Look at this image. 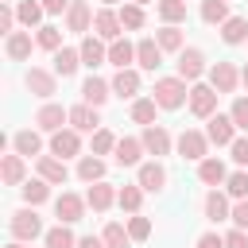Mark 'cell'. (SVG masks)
I'll return each instance as SVG.
<instances>
[{
  "label": "cell",
  "mask_w": 248,
  "mask_h": 248,
  "mask_svg": "<svg viewBox=\"0 0 248 248\" xmlns=\"http://www.w3.org/2000/svg\"><path fill=\"white\" fill-rule=\"evenodd\" d=\"M151 97H155L159 108H182V105L190 101V89H186L182 78H159L155 89H151Z\"/></svg>",
  "instance_id": "obj_1"
},
{
  "label": "cell",
  "mask_w": 248,
  "mask_h": 248,
  "mask_svg": "<svg viewBox=\"0 0 248 248\" xmlns=\"http://www.w3.org/2000/svg\"><path fill=\"white\" fill-rule=\"evenodd\" d=\"M8 229H12V236L16 240H35V236H46L43 232V217L35 213V205H23V209H16L12 217H8Z\"/></svg>",
  "instance_id": "obj_2"
},
{
  "label": "cell",
  "mask_w": 248,
  "mask_h": 248,
  "mask_svg": "<svg viewBox=\"0 0 248 248\" xmlns=\"http://www.w3.org/2000/svg\"><path fill=\"white\" fill-rule=\"evenodd\" d=\"M174 147H178V155H182V159H194V163L209 159V136H205V132H198V128H186V132L174 140Z\"/></svg>",
  "instance_id": "obj_3"
},
{
  "label": "cell",
  "mask_w": 248,
  "mask_h": 248,
  "mask_svg": "<svg viewBox=\"0 0 248 248\" xmlns=\"http://www.w3.org/2000/svg\"><path fill=\"white\" fill-rule=\"evenodd\" d=\"M23 85H27L35 97L50 101V97L58 93V74H54V70H43V66H31V70L23 74Z\"/></svg>",
  "instance_id": "obj_4"
},
{
  "label": "cell",
  "mask_w": 248,
  "mask_h": 248,
  "mask_svg": "<svg viewBox=\"0 0 248 248\" xmlns=\"http://www.w3.org/2000/svg\"><path fill=\"white\" fill-rule=\"evenodd\" d=\"M85 205H89V202H85L81 194H70V190L58 194V198H54V217H58V225H74V221H81V217H85Z\"/></svg>",
  "instance_id": "obj_5"
},
{
  "label": "cell",
  "mask_w": 248,
  "mask_h": 248,
  "mask_svg": "<svg viewBox=\"0 0 248 248\" xmlns=\"http://www.w3.org/2000/svg\"><path fill=\"white\" fill-rule=\"evenodd\" d=\"M217 97H221V93H217L213 85H198V81H194V85H190V112L202 116V120H209V116L217 112Z\"/></svg>",
  "instance_id": "obj_6"
},
{
  "label": "cell",
  "mask_w": 248,
  "mask_h": 248,
  "mask_svg": "<svg viewBox=\"0 0 248 248\" xmlns=\"http://www.w3.org/2000/svg\"><path fill=\"white\" fill-rule=\"evenodd\" d=\"M120 31H124L120 12H112V8H97V16H93V35H97V39H105V43H116V39H120Z\"/></svg>",
  "instance_id": "obj_7"
},
{
  "label": "cell",
  "mask_w": 248,
  "mask_h": 248,
  "mask_svg": "<svg viewBox=\"0 0 248 248\" xmlns=\"http://www.w3.org/2000/svg\"><path fill=\"white\" fill-rule=\"evenodd\" d=\"M174 66H178V78L194 85V81L205 74V54H202L198 46H186V50H178V62H174Z\"/></svg>",
  "instance_id": "obj_8"
},
{
  "label": "cell",
  "mask_w": 248,
  "mask_h": 248,
  "mask_svg": "<svg viewBox=\"0 0 248 248\" xmlns=\"http://www.w3.org/2000/svg\"><path fill=\"white\" fill-rule=\"evenodd\" d=\"M93 8H89V0H74L70 4V12H66V31H74V35H89L93 31Z\"/></svg>",
  "instance_id": "obj_9"
},
{
  "label": "cell",
  "mask_w": 248,
  "mask_h": 248,
  "mask_svg": "<svg viewBox=\"0 0 248 248\" xmlns=\"http://www.w3.org/2000/svg\"><path fill=\"white\" fill-rule=\"evenodd\" d=\"M35 124H39V132H62V124H70V108H62V105H54V101H46L39 112H35Z\"/></svg>",
  "instance_id": "obj_10"
},
{
  "label": "cell",
  "mask_w": 248,
  "mask_h": 248,
  "mask_svg": "<svg viewBox=\"0 0 248 248\" xmlns=\"http://www.w3.org/2000/svg\"><path fill=\"white\" fill-rule=\"evenodd\" d=\"M205 136H209V143H217V147H232V140H236V124H232V116L213 112L209 124H205Z\"/></svg>",
  "instance_id": "obj_11"
},
{
  "label": "cell",
  "mask_w": 248,
  "mask_h": 248,
  "mask_svg": "<svg viewBox=\"0 0 248 248\" xmlns=\"http://www.w3.org/2000/svg\"><path fill=\"white\" fill-rule=\"evenodd\" d=\"M209 85H213L217 93H232V89L240 85V70H236L232 62H213V66H209Z\"/></svg>",
  "instance_id": "obj_12"
},
{
  "label": "cell",
  "mask_w": 248,
  "mask_h": 248,
  "mask_svg": "<svg viewBox=\"0 0 248 248\" xmlns=\"http://www.w3.org/2000/svg\"><path fill=\"white\" fill-rule=\"evenodd\" d=\"M108 97H112V81H105V78H97V74H89V78L81 81V105L101 108Z\"/></svg>",
  "instance_id": "obj_13"
},
{
  "label": "cell",
  "mask_w": 248,
  "mask_h": 248,
  "mask_svg": "<svg viewBox=\"0 0 248 248\" xmlns=\"http://www.w3.org/2000/svg\"><path fill=\"white\" fill-rule=\"evenodd\" d=\"M50 155H58V159H74V155H81V132H74V128L54 132V136H50Z\"/></svg>",
  "instance_id": "obj_14"
},
{
  "label": "cell",
  "mask_w": 248,
  "mask_h": 248,
  "mask_svg": "<svg viewBox=\"0 0 248 248\" xmlns=\"http://www.w3.org/2000/svg\"><path fill=\"white\" fill-rule=\"evenodd\" d=\"M140 140H143V151H147V155H155V159H159V155H170V147H174V140H170V132H167L163 124L143 128V136H140Z\"/></svg>",
  "instance_id": "obj_15"
},
{
  "label": "cell",
  "mask_w": 248,
  "mask_h": 248,
  "mask_svg": "<svg viewBox=\"0 0 248 248\" xmlns=\"http://www.w3.org/2000/svg\"><path fill=\"white\" fill-rule=\"evenodd\" d=\"M140 186H143V194H159L163 186H167V167L159 163V159H151V163H140V178H136Z\"/></svg>",
  "instance_id": "obj_16"
},
{
  "label": "cell",
  "mask_w": 248,
  "mask_h": 248,
  "mask_svg": "<svg viewBox=\"0 0 248 248\" xmlns=\"http://www.w3.org/2000/svg\"><path fill=\"white\" fill-rule=\"evenodd\" d=\"M78 50H81V66H89V70L101 66V62H108V46H105V39H97V35H85Z\"/></svg>",
  "instance_id": "obj_17"
},
{
  "label": "cell",
  "mask_w": 248,
  "mask_h": 248,
  "mask_svg": "<svg viewBox=\"0 0 248 248\" xmlns=\"http://www.w3.org/2000/svg\"><path fill=\"white\" fill-rule=\"evenodd\" d=\"M70 128L74 132H97L101 128V112L93 105H74L70 108Z\"/></svg>",
  "instance_id": "obj_18"
},
{
  "label": "cell",
  "mask_w": 248,
  "mask_h": 248,
  "mask_svg": "<svg viewBox=\"0 0 248 248\" xmlns=\"http://www.w3.org/2000/svg\"><path fill=\"white\" fill-rule=\"evenodd\" d=\"M112 155H116V163H120V167H140V155H143V140H136V136H120Z\"/></svg>",
  "instance_id": "obj_19"
},
{
  "label": "cell",
  "mask_w": 248,
  "mask_h": 248,
  "mask_svg": "<svg viewBox=\"0 0 248 248\" xmlns=\"http://www.w3.org/2000/svg\"><path fill=\"white\" fill-rule=\"evenodd\" d=\"M39 178H46L50 186H62V182L70 178L66 159H58V155H39Z\"/></svg>",
  "instance_id": "obj_20"
},
{
  "label": "cell",
  "mask_w": 248,
  "mask_h": 248,
  "mask_svg": "<svg viewBox=\"0 0 248 248\" xmlns=\"http://www.w3.org/2000/svg\"><path fill=\"white\" fill-rule=\"evenodd\" d=\"M116 194H120V190H112V182H93V186L85 190V202H89L93 213H105V209L116 202Z\"/></svg>",
  "instance_id": "obj_21"
},
{
  "label": "cell",
  "mask_w": 248,
  "mask_h": 248,
  "mask_svg": "<svg viewBox=\"0 0 248 248\" xmlns=\"http://www.w3.org/2000/svg\"><path fill=\"white\" fill-rule=\"evenodd\" d=\"M136 62H140V70H159L163 66V46L155 39H140L136 43Z\"/></svg>",
  "instance_id": "obj_22"
},
{
  "label": "cell",
  "mask_w": 248,
  "mask_h": 248,
  "mask_svg": "<svg viewBox=\"0 0 248 248\" xmlns=\"http://www.w3.org/2000/svg\"><path fill=\"white\" fill-rule=\"evenodd\" d=\"M0 178H4V186H23V178H27V163H23V155H4V163H0Z\"/></svg>",
  "instance_id": "obj_23"
},
{
  "label": "cell",
  "mask_w": 248,
  "mask_h": 248,
  "mask_svg": "<svg viewBox=\"0 0 248 248\" xmlns=\"http://www.w3.org/2000/svg\"><path fill=\"white\" fill-rule=\"evenodd\" d=\"M205 217L217 225V221H229L232 217V205H229V194H221V190H209L205 194Z\"/></svg>",
  "instance_id": "obj_24"
},
{
  "label": "cell",
  "mask_w": 248,
  "mask_h": 248,
  "mask_svg": "<svg viewBox=\"0 0 248 248\" xmlns=\"http://www.w3.org/2000/svg\"><path fill=\"white\" fill-rule=\"evenodd\" d=\"M108 62H112L116 70H132V62H136V43H128V39L108 43Z\"/></svg>",
  "instance_id": "obj_25"
},
{
  "label": "cell",
  "mask_w": 248,
  "mask_h": 248,
  "mask_svg": "<svg viewBox=\"0 0 248 248\" xmlns=\"http://www.w3.org/2000/svg\"><path fill=\"white\" fill-rule=\"evenodd\" d=\"M78 178L89 182V186L93 182H105V159L101 155H81L78 159Z\"/></svg>",
  "instance_id": "obj_26"
},
{
  "label": "cell",
  "mask_w": 248,
  "mask_h": 248,
  "mask_svg": "<svg viewBox=\"0 0 248 248\" xmlns=\"http://www.w3.org/2000/svg\"><path fill=\"white\" fill-rule=\"evenodd\" d=\"M198 178H202L205 186H221V182H229V170H225V163H221V159H213V155H209V159H202V163H198Z\"/></svg>",
  "instance_id": "obj_27"
},
{
  "label": "cell",
  "mask_w": 248,
  "mask_h": 248,
  "mask_svg": "<svg viewBox=\"0 0 248 248\" xmlns=\"http://www.w3.org/2000/svg\"><path fill=\"white\" fill-rule=\"evenodd\" d=\"M31 31H16V35H8V43H4V50H8V58L12 62H23V58H31Z\"/></svg>",
  "instance_id": "obj_28"
},
{
  "label": "cell",
  "mask_w": 248,
  "mask_h": 248,
  "mask_svg": "<svg viewBox=\"0 0 248 248\" xmlns=\"http://www.w3.org/2000/svg\"><path fill=\"white\" fill-rule=\"evenodd\" d=\"M12 147H16V155L31 159V155H39V151H43V140H39V132L23 128V132H16V136H12Z\"/></svg>",
  "instance_id": "obj_29"
},
{
  "label": "cell",
  "mask_w": 248,
  "mask_h": 248,
  "mask_svg": "<svg viewBox=\"0 0 248 248\" xmlns=\"http://www.w3.org/2000/svg\"><path fill=\"white\" fill-rule=\"evenodd\" d=\"M221 39H225L229 46L248 43V19H244V16H229V19L221 23Z\"/></svg>",
  "instance_id": "obj_30"
},
{
  "label": "cell",
  "mask_w": 248,
  "mask_h": 248,
  "mask_svg": "<svg viewBox=\"0 0 248 248\" xmlns=\"http://www.w3.org/2000/svg\"><path fill=\"white\" fill-rule=\"evenodd\" d=\"M78 66H81V50H74V46L54 50V74H58V78H70Z\"/></svg>",
  "instance_id": "obj_31"
},
{
  "label": "cell",
  "mask_w": 248,
  "mask_h": 248,
  "mask_svg": "<svg viewBox=\"0 0 248 248\" xmlns=\"http://www.w3.org/2000/svg\"><path fill=\"white\" fill-rule=\"evenodd\" d=\"M112 93H116V97H136V93H140V74H136V70H116Z\"/></svg>",
  "instance_id": "obj_32"
},
{
  "label": "cell",
  "mask_w": 248,
  "mask_h": 248,
  "mask_svg": "<svg viewBox=\"0 0 248 248\" xmlns=\"http://www.w3.org/2000/svg\"><path fill=\"white\" fill-rule=\"evenodd\" d=\"M225 19H229V4H225V0H202V23L221 27Z\"/></svg>",
  "instance_id": "obj_33"
},
{
  "label": "cell",
  "mask_w": 248,
  "mask_h": 248,
  "mask_svg": "<svg viewBox=\"0 0 248 248\" xmlns=\"http://www.w3.org/2000/svg\"><path fill=\"white\" fill-rule=\"evenodd\" d=\"M155 43L163 46V54H167V50H186V43H182V31H178L174 23L159 27V31H155Z\"/></svg>",
  "instance_id": "obj_34"
},
{
  "label": "cell",
  "mask_w": 248,
  "mask_h": 248,
  "mask_svg": "<svg viewBox=\"0 0 248 248\" xmlns=\"http://www.w3.org/2000/svg\"><path fill=\"white\" fill-rule=\"evenodd\" d=\"M155 97H140V101H132V120L136 124H143V128H151L155 124Z\"/></svg>",
  "instance_id": "obj_35"
},
{
  "label": "cell",
  "mask_w": 248,
  "mask_h": 248,
  "mask_svg": "<svg viewBox=\"0 0 248 248\" xmlns=\"http://www.w3.org/2000/svg\"><path fill=\"white\" fill-rule=\"evenodd\" d=\"M46 198H50V182H46V178L23 182V202H27V205H39V202H46Z\"/></svg>",
  "instance_id": "obj_36"
},
{
  "label": "cell",
  "mask_w": 248,
  "mask_h": 248,
  "mask_svg": "<svg viewBox=\"0 0 248 248\" xmlns=\"http://www.w3.org/2000/svg\"><path fill=\"white\" fill-rule=\"evenodd\" d=\"M101 240H105L108 248H128V244H132V236H128V229H124L120 221H108L105 232H101Z\"/></svg>",
  "instance_id": "obj_37"
},
{
  "label": "cell",
  "mask_w": 248,
  "mask_h": 248,
  "mask_svg": "<svg viewBox=\"0 0 248 248\" xmlns=\"http://www.w3.org/2000/svg\"><path fill=\"white\" fill-rule=\"evenodd\" d=\"M46 248H78V240H74V232H70V225H54V229H46Z\"/></svg>",
  "instance_id": "obj_38"
},
{
  "label": "cell",
  "mask_w": 248,
  "mask_h": 248,
  "mask_svg": "<svg viewBox=\"0 0 248 248\" xmlns=\"http://www.w3.org/2000/svg\"><path fill=\"white\" fill-rule=\"evenodd\" d=\"M140 202H143V186H140V182H136V186H124V190L116 194V205L128 209V213H140Z\"/></svg>",
  "instance_id": "obj_39"
},
{
  "label": "cell",
  "mask_w": 248,
  "mask_h": 248,
  "mask_svg": "<svg viewBox=\"0 0 248 248\" xmlns=\"http://www.w3.org/2000/svg\"><path fill=\"white\" fill-rule=\"evenodd\" d=\"M159 16H163V23H182L186 19V0H159Z\"/></svg>",
  "instance_id": "obj_40"
},
{
  "label": "cell",
  "mask_w": 248,
  "mask_h": 248,
  "mask_svg": "<svg viewBox=\"0 0 248 248\" xmlns=\"http://www.w3.org/2000/svg\"><path fill=\"white\" fill-rule=\"evenodd\" d=\"M16 16H19V23H23V27H35L46 12H43V4H39V0H23V4L16 8Z\"/></svg>",
  "instance_id": "obj_41"
},
{
  "label": "cell",
  "mask_w": 248,
  "mask_h": 248,
  "mask_svg": "<svg viewBox=\"0 0 248 248\" xmlns=\"http://www.w3.org/2000/svg\"><path fill=\"white\" fill-rule=\"evenodd\" d=\"M35 46H43V50H62V31L58 27H39L35 31Z\"/></svg>",
  "instance_id": "obj_42"
},
{
  "label": "cell",
  "mask_w": 248,
  "mask_h": 248,
  "mask_svg": "<svg viewBox=\"0 0 248 248\" xmlns=\"http://www.w3.org/2000/svg\"><path fill=\"white\" fill-rule=\"evenodd\" d=\"M120 23H124V31H140V27H143V8L128 0V4L120 8Z\"/></svg>",
  "instance_id": "obj_43"
},
{
  "label": "cell",
  "mask_w": 248,
  "mask_h": 248,
  "mask_svg": "<svg viewBox=\"0 0 248 248\" xmlns=\"http://www.w3.org/2000/svg\"><path fill=\"white\" fill-rule=\"evenodd\" d=\"M116 151V136L108 128H97L93 132V155H112Z\"/></svg>",
  "instance_id": "obj_44"
},
{
  "label": "cell",
  "mask_w": 248,
  "mask_h": 248,
  "mask_svg": "<svg viewBox=\"0 0 248 248\" xmlns=\"http://www.w3.org/2000/svg\"><path fill=\"white\" fill-rule=\"evenodd\" d=\"M225 194H229V198H236V202H244V198H248V174H244V170L229 174V182H225Z\"/></svg>",
  "instance_id": "obj_45"
},
{
  "label": "cell",
  "mask_w": 248,
  "mask_h": 248,
  "mask_svg": "<svg viewBox=\"0 0 248 248\" xmlns=\"http://www.w3.org/2000/svg\"><path fill=\"white\" fill-rule=\"evenodd\" d=\"M128 236H132V240H147V236H151V221L140 217V213H132V217H128Z\"/></svg>",
  "instance_id": "obj_46"
},
{
  "label": "cell",
  "mask_w": 248,
  "mask_h": 248,
  "mask_svg": "<svg viewBox=\"0 0 248 248\" xmlns=\"http://www.w3.org/2000/svg\"><path fill=\"white\" fill-rule=\"evenodd\" d=\"M229 116H232V124H236V128H244V132H248V97H236V101H232V108H229Z\"/></svg>",
  "instance_id": "obj_47"
},
{
  "label": "cell",
  "mask_w": 248,
  "mask_h": 248,
  "mask_svg": "<svg viewBox=\"0 0 248 248\" xmlns=\"http://www.w3.org/2000/svg\"><path fill=\"white\" fill-rule=\"evenodd\" d=\"M229 221H232V225H236V229H244V232H248V198H244V202H236V205H232V217H229Z\"/></svg>",
  "instance_id": "obj_48"
},
{
  "label": "cell",
  "mask_w": 248,
  "mask_h": 248,
  "mask_svg": "<svg viewBox=\"0 0 248 248\" xmlns=\"http://www.w3.org/2000/svg\"><path fill=\"white\" fill-rule=\"evenodd\" d=\"M16 19H19V16H16V8H8V4H4V8H0V31H4V35H16V31H12V27H16Z\"/></svg>",
  "instance_id": "obj_49"
},
{
  "label": "cell",
  "mask_w": 248,
  "mask_h": 248,
  "mask_svg": "<svg viewBox=\"0 0 248 248\" xmlns=\"http://www.w3.org/2000/svg\"><path fill=\"white\" fill-rule=\"evenodd\" d=\"M229 151H232V159H236L240 167H248V136H240V140H232V147H229Z\"/></svg>",
  "instance_id": "obj_50"
},
{
  "label": "cell",
  "mask_w": 248,
  "mask_h": 248,
  "mask_svg": "<svg viewBox=\"0 0 248 248\" xmlns=\"http://www.w3.org/2000/svg\"><path fill=\"white\" fill-rule=\"evenodd\" d=\"M39 4H43V12H46V16H62V12H70V4H74V0H39Z\"/></svg>",
  "instance_id": "obj_51"
},
{
  "label": "cell",
  "mask_w": 248,
  "mask_h": 248,
  "mask_svg": "<svg viewBox=\"0 0 248 248\" xmlns=\"http://www.w3.org/2000/svg\"><path fill=\"white\" fill-rule=\"evenodd\" d=\"M225 248H248V232H244V229L225 232Z\"/></svg>",
  "instance_id": "obj_52"
},
{
  "label": "cell",
  "mask_w": 248,
  "mask_h": 248,
  "mask_svg": "<svg viewBox=\"0 0 248 248\" xmlns=\"http://www.w3.org/2000/svg\"><path fill=\"white\" fill-rule=\"evenodd\" d=\"M198 248H225V236L221 232H202L198 236Z\"/></svg>",
  "instance_id": "obj_53"
},
{
  "label": "cell",
  "mask_w": 248,
  "mask_h": 248,
  "mask_svg": "<svg viewBox=\"0 0 248 248\" xmlns=\"http://www.w3.org/2000/svg\"><path fill=\"white\" fill-rule=\"evenodd\" d=\"M78 248H108V244H105L101 236H81V240H78Z\"/></svg>",
  "instance_id": "obj_54"
},
{
  "label": "cell",
  "mask_w": 248,
  "mask_h": 248,
  "mask_svg": "<svg viewBox=\"0 0 248 248\" xmlns=\"http://www.w3.org/2000/svg\"><path fill=\"white\" fill-rule=\"evenodd\" d=\"M240 85H244V89H248V66H244V70H240Z\"/></svg>",
  "instance_id": "obj_55"
},
{
  "label": "cell",
  "mask_w": 248,
  "mask_h": 248,
  "mask_svg": "<svg viewBox=\"0 0 248 248\" xmlns=\"http://www.w3.org/2000/svg\"><path fill=\"white\" fill-rule=\"evenodd\" d=\"M8 248H27V244H23V240H12V244H8Z\"/></svg>",
  "instance_id": "obj_56"
},
{
  "label": "cell",
  "mask_w": 248,
  "mask_h": 248,
  "mask_svg": "<svg viewBox=\"0 0 248 248\" xmlns=\"http://www.w3.org/2000/svg\"><path fill=\"white\" fill-rule=\"evenodd\" d=\"M132 4H140V8H143V4H151V0H132Z\"/></svg>",
  "instance_id": "obj_57"
},
{
  "label": "cell",
  "mask_w": 248,
  "mask_h": 248,
  "mask_svg": "<svg viewBox=\"0 0 248 248\" xmlns=\"http://www.w3.org/2000/svg\"><path fill=\"white\" fill-rule=\"evenodd\" d=\"M105 4H116V0H105Z\"/></svg>",
  "instance_id": "obj_58"
},
{
  "label": "cell",
  "mask_w": 248,
  "mask_h": 248,
  "mask_svg": "<svg viewBox=\"0 0 248 248\" xmlns=\"http://www.w3.org/2000/svg\"><path fill=\"white\" fill-rule=\"evenodd\" d=\"M225 4H229V0H225Z\"/></svg>",
  "instance_id": "obj_59"
}]
</instances>
